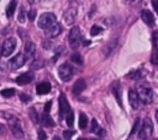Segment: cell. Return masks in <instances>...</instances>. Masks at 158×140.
<instances>
[{
	"label": "cell",
	"instance_id": "5bb4252c",
	"mask_svg": "<svg viewBox=\"0 0 158 140\" xmlns=\"http://www.w3.org/2000/svg\"><path fill=\"white\" fill-rule=\"evenodd\" d=\"M85 87H86V82H85V80H84V79H79V80H77L75 84L73 85L72 91H73L74 95H79L80 92H83V91L85 90Z\"/></svg>",
	"mask_w": 158,
	"mask_h": 140
},
{
	"label": "cell",
	"instance_id": "d590c367",
	"mask_svg": "<svg viewBox=\"0 0 158 140\" xmlns=\"http://www.w3.org/2000/svg\"><path fill=\"white\" fill-rule=\"evenodd\" d=\"M20 98H21V101H23V102H28V101L31 99V97H30L28 95H26V93H21V95H20Z\"/></svg>",
	"mask_w": 158,
	"mask_h": 140
},
{
	"label": "cell",
	"instance_id": "cb8c5ba5",
	"mask_svg": "<svg viewBox=\"0 0 158 140\" xmlns=\"http://www.w3.org/2000/svg\"><path fill=\"white\" fill-rule=\"evenodd\" d=\"M65 122H67V125H68L69 128L73 126V124H74V114H73L72 111H69V112L67 113V115H65Z\"/></svg>",
	"mask_w": 158,
	"mask_h": 140
},
{
	"label": "cell",
	"instance_id": "7a4b0ae2",
	"mask_svg": "<svg viewBox=\"0 0 158 140\" xmlns=\"http://www.w3.org/2000/svg\"><path fill=\"white\" fill-rule=\"evenodd\" d=\"M137 95L143 104H149L153 99V91L148 86H139L137 90Z\"/></svg>",
	"mask_w": 158,
	"mask_h": 140
},
{
	"label": "cell",
	"instance_id": "4fadbf2b",
	"mask_svg": "<svg viewBox=\"0 0 158 140\" xmlns=\"http://www.w3.org/2000/svg\"><path fill=\"white\" fill-rule=\"evenodd\" d=\"M32 80H33V74H32V72H23V74H21L20 76L16 77V82H17L19 85L30 84Z\"/></svg>",
	"mask_w": 158,
	"mask_h": 140
},
{
	"label": "cell",
	"instance_id": "e575fe53",
	"mask_svg": "<svg viewBox=\"0 0 158 140\" xmlns=\"http://www.w3.org/2000/svg\"><path fill=\"white\" fill-rule=\"evenodd\" d=\"M47 139V135L43 130H38V140H46Z\"/></svg>",
	"mask_w": 158,
	"mask_h": 140
},
{
	"label": "cell",
	"instance_id": "60d3db41",
	"mask_svg": "<svg viewBox=\"0 0 158 140\" xmlns=\"http://www.w3.org/2000/svg\"><path fill=\"white\" fill-rule=\"evenodd\" d=\"M156 119H157V122H158V111L156 112Z\"/></svg>",
	"mask_w": 158,
	"mask_h": 140
},
{
	"label": "cell",
	"instance_id": "1f68e13d",
	"mask_svg": "<svg viewBox=\"0 0 158 140\" xmlns=\"http://www.w3.org/2000/svg\"><path fill=\"white\" fill-rule=\"evenodd\" d=\"M138 126H139V119H136V122H135V124H133V126H132V130H131L130 136H132L133 134H136V131H137Z\"/></svg>",
	"mask_w": 158,
	"mask_h": 140
},
{
	"label": "cell",
	"instance_id": "5b68a950",
	"mask_svg": "<svg viewBox=\"0 0 158 140\" xmlns=\"http://www.w3.org/2000/svg\"><path fill=\"white\" fill-rule=\"evenodd\" d=\"M74 74V70L72 68V65H69L68 63H63L59 68H58V75L63 81H69L72 79Z\"/></svg>",
	"mask_w": 158,
	"mask_h": 140
},
{
	"label": "cell",
	"instance_id": "44dd1931",
	"mask_svg": "<svg viewBox=\"0 0 158 140\" xmlns=\"http://www.w3.org/2000/svg\"><path fill=\"white\" fill-rule=\"evenodd\" d=\"M86 125H88V117L85 115V113H80V115H79V128L85 129Z\"/></svg>",
	"mask_w": 158,
	"mask_h": 140
},
{
	"label": "cell",
	"instance_id": "8fae6325",
	"mask_svg": "<svg viewBox=\"0 0 158 140\" xmlns=\"http://www.w3.org/2000/svg\"><path fill=\"white\" fill-rule=\"evenodd\" d=\"M128 102L133 109H137L139 107V98H138L137 91H135V90L128 91Z\"/></svg>",
	"mask_w": 158,
	"mask_h": 140
},
{
	"label": "cell",
	"instance_id": "4dcf8cb0",
	"mask_svg": "<svg viewBox=\"0 0 158 140\" xmlns=\"http://www.w3.org/2000/svg\"><path fill=\"white\" fill-rule=\"evenodd\" d=\"M73 135H74V131L73 130H64L63 131V136H64L65 140H70Z\"/></svg>",
	"mask_w": 158,
	"mask_h": 140
},
{
	"label": "cell",
	"instance_id": "6da1fadb",
	"mask_svg": "<svg viewBox=\"0 0 158 140\" xmlns=\"http://www.w3.org/2000/svg\"><path fill=\"white\" fill-rule=\"evenodd\" d=\"M4 115H5V119L9 122V125H10L11 133L15 135V138H17V139L23 138V131H22L21 123H20L19 118H17V117H15L14 114H9V113H5Z\"/></svg>",
	"mask_w": 158,
	"mask_h": 140
},
{
	"label": "cell",
	"instance_id": "f6af8a7d",
	"mask_svg": "<svg viewBox=\"0 0 158 140\" xmlns=\"http://www.w3.org/2000/svg\"><path fill=\"white\" fill-rule=\"evenodd\" d=\"M90 140H99V139H90Z\"/></svg>",
	"mask_w": 158,
	"mask_h": 140
},
{
	"label": "cell",
	"instance_id": "ab89813d",
	"mask_svg": "<svg viewBox=\"0 0 158 140\" xmlns=\"http://www.w3.org/2000/svg\"><path fill=\"white\" fill-rule=\"evenodd\" d=\"M90 44V41H84V45H89Z\"/></svg>",
	"mask_w": 158,
	"mask_h": 140
},
{
	"label": "cell",
	"instance_id": "f35d334b",
	"mask_svg": "<svg viewBox=\"0 0 158 140\" xmlns=\"http://www.w3.org/2000/svg\"><path fill=\"white\" fill-rule=\"evenodd\" d=\"M5 133H6V128H5L2 124H0V134H1V135H4Z\"/></svg>",
	"mask_w": 158,
	"mask_h": 140
},
{
	"label": "cell",
	"instance_id": "d6a6232c",
	"mask_svg": "<svg viewBox=\"0 0 158 140\" xmlns=\"http://www.w3.org/2000/svg\"><path fill=\"white\" fill-rule=\"evenodd\" d=\"M43 65H44L43 60H36V61L32 64V68H33V69H41Z\"/></svg>",
	"mask_w": 158,
	"mask_h": 140
},
{
	"label": "cell",
	"instance_id": "b9f144b4",
	"mask_svg": "<svg viewBox=\"0 0 158 140\" xmlns=\"http://www.w3.org/2000/svg\"><path fill=\"white\" fill-rule=\"evenodd\" d=\"M1 55H2V48L0 47V56H1Z\"/></svg>",
	"mask_w": 158,
	"mask_h": 140
},
{
	"label": "cell",
	"instance_id": "83f0119b",
	"mask_svg": "<svg viewBox=\"0 0 158 140\" xmlns=\"http://www.w3.org/2000/svg\"><path fill=\"white\" fill-rule=\"evenodd\" d=\"M30 117H31V119H32L35 123L38 122V114H37V112H36L35 108H31V109H30Z\"/></svg>",
	"mask_w": 158,
	"mask_h": 140
},
{
	"label": "cell",
	"instance_id": "e0dca14e",
	"mask_svg": "<svg viewBox=\"0 0 158 140\" xmlns=\"http://www.w3.org/2000/svg\"><path fill=\"white\" fill-rule=\"evenodd\" d=\"M51 91V85L48 82H40L37 86H36V92L38 95H46Z\"/></svg>",
	"mask_w": 158,
	"mask_h": 140
},
{
	"label": "cell",
	"instance_id": "f546056e",
	"mask_svg": "<svg viewBox=\"0 0 158 140\" xmlns=\"http://www.w3.org/2000/svg\"><path fill=\"white\" fill-rule=\"evenodd\" d=\"M72 61H74V63H77V64H83L81 55H80V54H73V55H72Z\"/></svg>",
	"mask_w": 158,
	"mask_h": 140
},
{
	"label": "cell",
	"instance_id": "7dc6e473",
	"mask_svg": "<svg viewBox=\"0 0 158 140\" xmlns=\"http://www.w3.org/2000/svg\"><path fill=\"white\" fill-rule=\"evenodd\" d=\"M12 1H16V0H12Z\"/></svg>",
	"mask_w": 158,
	"mask_h": 140
},
{
	"label": "cell",
	"instance_id": "484cf974",
	"mask_svg": "<svg viewBox=\"0 0 158 140\" xmlns=\"http://www.w3.org/2000/svg\"><path fill=\"white\" fill-rule=\"evenodd\" d=\"M17 20L20 23H23L26 21V11L23 9V6L20 7V11H19V16H17Z\"/></svg>",
	"mask_w": 158,
	"mask_h": 140
},
{
	"label": "cell",
	"instance_id": "7c38bea8",
	"mask_svg": "<svg viewBox=\"0 0 158 140\" xmlns=\"http://www.w3.org/2000/svg\"><path fill=\"white\" fill-rule=\"evenodd\" d=\"M44 31H46V34L48 37H57L62 32V26L59 23H54L51 27H48L47 29H44Z\"/></svg>",
	"mask_w": 158,
	"mask_h": 140
},
{
	"label": "cell",
	"instance_id": "9a60e30c",
	"mask_svg": "<svg viewBox=\"0 0 158 140\" xmlns=\"http://www.w3.org/2000/svg\"><path fill=\"white\" fill-rule=\"evenodd\" d=\"M141 17L143 20V22L148 26H152L154 23V17H153V14L149 11V10H142L141 11Z\"/></svg>",
	"mask_w": 158,
	"mask_h": 140
},
{
	"label": "cell",
	"instance_id": "7402d4cb",
	"mask_svg": "<svg viewBox=\"0 0 158 140\" xmlns=\"http://www.w3.org/2000/svg\"><path fill=\"white\" fill-rule=\"evenodd\" d=\"M15 9H16V2H15V1H11V2L7 5V7H6V16H7V17H11V16L14 15Z\"/></svg>",
	"mask_w": 158,
	"mask_h": 140
},
{
	"label": "cell",
	"instance_id": "52a82bcc",
	"mask_svg": "<svg viewBox=\"0 0 158 140\" xmlns=\"http://www.w3.org/2000/svg\"><path fill=\"white\" fill-rule=\"evenodd\" d=\"M25 61H26V56H25V54L19 53V54H16L14 58H11V59L9 60L7 64H9V68H10V69L16 70V69L21 68V66L25 64Z\"/></svg>",
	"mask_w": 158,
	"mask_h": 140
},
{
	"label": "cell",
	"instance_id": "ac0fdd59",
	"mask_svg": "<svg viewBox=\"0 0 158 140\" xmlns=\"http://www.w3.org/2000/svg\"><path fill=\"white\" fill-rule=\"evenodd\" d=\"M35 52H36V45H35V43L27 42V43L25 44V56H26V58H31V56H33Z\"/></svg>",
	"mask_w": 158,
	"mask_h": 140
},
{
	"label": "cell",
	"instance_id": "d6986e66",
	"mask_svg": "<svg viewBox=\"0 0 158 140\" xmlns=\"http://www.w3.org/2000/svg\"><path fill=\"white\" fill-rule=\"evenodd\" d=\"M90 130H91V133H95V134L99 135V136H104V135H105V130L99 126L96 119H93V120H91V128H90Z\"/></svg>",
	"mask_w": 158,
	"mask_h": 140
},
{
	"label": "cell",
	"instance_id": "d4e9b609",
	"mask_svg": "<svg viewBox=\"0 0 158 140\" xmlns=\"http://www.w3.org/2000/svg\"><path fill=\"white\" fill-rule=\"evenodd\" d=\"M151 63L154 65H158V47H154L152 55H151Z\"/></svg>",
	"mask_w": 158,
	"mask_h": 140
},
{
	"label": "cell",
	"instance_id": "74e56055",
	"mask_svg": "<svg viewBox=\"0 0 158 140\" xmlns=\"http://www.w3.org/2000/svg\"><path fill=\"white\" fill-rule=\"evenodd\" d=\"M152 6H153L154 11H156L157 15H158V0H152Z\"/></svg>",
	"mask_w": 158,
	"mask_h": 140
},
{
	"label": "cell",
	"instance_id": "836d02e7",
	"mask_svg": "<svg viewBox=\"0 0 158 140\" xmlns=\"http://www.w3.org/2000/svg\"><path fill=\"white\" fill-rule=\"evenodd\" d=\"M152 42H153L154 47H158V32L157 31H154L152 34Z\"/></svg>",
	"mask_w": 158,
	"mask_h": 140
},
{
	"label": "cell",
	"instance_id": "f1b7e54d",
	"mask_svg": "<svg viewBox=\"0 0 158 140\" xmlns=\"http://www.w3.org/2000/svg\"><path fill=\"white\" fill-rule=\"evenodd\" d=\"M36 15H37V11H36L35 9H31V10L27 12V17H28V20H30V21H35Z\"/></svg>",
	"mask_w": 158,
	"mask_h": 140
},
{
	"label": "cell",
	"instance_id": "603a6c76",
	"mask_svg": "<svg viewBox=\"0 0 158 140\" xmlns=\"http://www.w3.org/2000/svg\"><path fill=\"white\" fill-rule=\"evenodd\" d=\"M0 93H1L2 97L9 98V97H12V96L15 95V90H14V88H4V90H1Z\"/></svg>",
	"mask_w": 158,
	"mask_h": 140
},
{
	"label": "cell",
	"instance_id": "4316f807",
	"mask_svg": "<svg viewBox=\"0 0 158 140\" xmlns=\"http://www.w3.org/2000/svg\"><path fill=\"white\" fill-rule=\"evenodd\" d=\"M101 32H102V28H101L100 26L94 25V26L90 28V34H91V36H98V34L101 33Z\"/></svg>",
	"mask_w": 158,
	"mask_h": 140
},
{
	"label": "cell",
	"instance_id": "9c48e42d",
	"mask_svg": "<svg viewBox=\"0 0 158 140\" xmlns=\"http://www.w3.org/2000/svg\"><path fill=\"white\" fill-rule=\"evenodd\" d=\"M152 131H153V125H152L151 120H149V119H144L143 125H142V128H141V130H139L138 136H139L141 140H144L147 136H149V135L152 134Z\"/></svg>",
	"mask_w": 158,
	"mask_h": 140
},
{
	"label": "cell",
	"instance_id": "7bdbcfd3",
	"mask_svg": "<svg viewBox=\"0 0 158 140\" xmlns=\"http://www.w3.org/2000/svg\"><path fill=\"white\" fill-rule=\"evenodd\" d=\"M53 140H60V139H59V138H58V136H56V138H54V139H53Z\"/></svg>",
	"mask_w": 158,
	"mask_h": 140
},
{
	"label": "cell",
	"instance_id": "ffe728a7",
	"mask_svg": "<svg viewBox=\"0 0 158 140\" xmlns=\"http://www.w3.org/2000/svg\"><path fill=\"white\" fill-rule=\"evenodd\" d=\"M41 123H42V125H44V126H54V122H53V119L48 115V113H43V114L41 115Z\"/></svg>",
	"mask_w": 158,
	"mask_h": 140
},
{
	"label": "cell",
	"instance_id": "277c9868",
	"mask_svg": "<svg viewBox=\"0 0 158 140\" xmlns=\"http://www.w3.org/2000/svg\"><path fill=\"white\" fill-rule=\"evenodd\" d=\"M81 41V34H80V29L79 27H73L69 32V36H68V42H69V45L73 48V49H77L79 47V43Z\"/></svg>",
	"mask_w": 158,
	"mask_h": 140
},
{
	"label": "cell",
	"instance_id": "8992f818",
	"mask_svg": "<svg viewBox=\"0 0 158 140\" xmlns=\"http://www.w3.org/2000/svg\"><path fill=\"white\" fill-rule=\"evenodd\" d=\"M1 48H2V55H4V56H10V55L14 53L15 48H16V39H15L14 37L7 38V39L4 42V44H2Z\"/></svg>",
	"mask_w": 158,
	"mask_h": 140
},
{
	"label": "cell",
	"instance_id": "bcb514c9",
	"mask_svg": "<svg viewBox=\"0 0 158 140\" xmlns=\"http://www.w3.org/2000/svg\"><path fill=\"white\" fill-rule=\"evenodd\" d=\"M78 140H84V139H78Z\"/></svg>",
	"mask_w": 158,
	"mask_h": 140
},
{
	"label": "cell",
	"instance_id": "8d00e7d4",
	"mask_svg": "<svg viewBox=\"0 0 158 140\" xmlns=\"http://www.w3.org/2000/svg\"><path fill=\"white\" fill-rule=\"evenodd\" d=\"M51 106H52V102L51 101L46 102V104H44V113H48L51 111Z\"/></svg>",
	"mask_w": 158,
	"mask_h": 140
},
{
	"label": "cell",
	"instance_id": "ba28073f",
	"mask_svg": "<svg viewBox=\"0 0 158 140\" xmlns=\"http://www.w3.org/2000/svg\"><path fill=\"white\" fill-rule=\"evenodd\" d=\"M58 106H59V118H64L67 115V113L70 111V108H69V103H68V101L63 93L59 96Z\"/></svg>",
	"mask_w": 158,
	"mask_h": 140
},
{
	"label": "cell",
	"instance_id": "ee69618b",
	"mask_svg": "<svg viewBox=\"0 0 158 140\" xmlns=\"http://www.w3.org/2000/svg\"><path fill=\"white\" fill-rule=\"evenodd\" d=\"M41 1H49V0H41Z\"/></svg>",
	"mask_w": 158,
	"mask_h": 140
},
{
	"label": "cell",
	"instance_id": "2e32d148",
	"mask_svg": "<svg viewBox=\"0 0 158 140\" xmlns=\"http://www.w3.org/2000/svg\"><path fill=\"white\" fill-rule=\"evenodd\" d=\"M112 93L117 101V103L120 104V107H122V99H121V87H120V84L116 81L112 84Z\"/></svg>",
	"mask_w": 158,
	"mask_h": 140
},
{
	"label": "cell",
	"instance_id": "30bf717a",
	"mask_svg": "<svg viewBox=\"0 0 158 140\" xmlns=\"http://www.w3.org/2000/svg\"><path fill=\"white\" fill-rule=\"evenodd\" d=\"M75 18H77V10L74 7L68 9L64 12V15H63V20H64V22L67 25H73L74 21H75Z\"/></svg>",
	"mask_w": 158,
	"mask_h": 140
},
{
	"label": "cell",
	"instance_id": "3957f363",
	"mask_svg": "<svg viewBox=\"0 0 158 140\" xmlns=\"http://www.w3.org/2000/svg\"><path fill=\"white\" fill-rule=\"evenodd\" d=\"M56 23V16L52 14V12H46V14H42L38 18V27L40 28H43V29H47L48 27H51L52 25Z\"/></svg>",
	"mask_w": 158,
	"mask_h": 140
}]
</instances>
